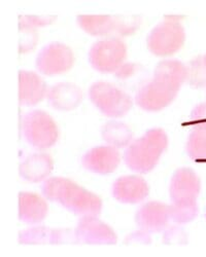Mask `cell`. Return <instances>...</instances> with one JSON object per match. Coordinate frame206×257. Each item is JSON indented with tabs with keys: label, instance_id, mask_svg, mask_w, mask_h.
<instances>
[{
	"label": "cell",
	"instance_id": "obj_26",
	"mask_svg": "<svg viewBox=\"0 0 206 257\" xmlns=\"http://www.w3.org/2000/svg\"><path fill=\"white\" fill-rule=\"evenodd\" d=\"M183 126L206 127V102L197 105L191 113L190 120L182 123Z\"/></svg>",
	"mask_w": 206,
	"mask_h": 257
},
{
	"label": "cell",
	"instance_id": "obj_6",
	"mask_svg": "<svg viewBox=\"0 0 206 257\" xmlns=\"http://www.w3.org/2000/svg\"><path fill=\"white\" fill-rule=\"evenodd\" d=\"M89 97L97 108L109 117H122L132 108L131 97L116 84L97 81L89 88Z\"/></svg>",
	"mask_w": 206,
	"mask_h": 257
},
{
	"label": "cell",
	"instance_id": "obj_18",
	"mask_svg": "<svg viewBox=\"0 0 206 257\" xmlns=\"http://www.w3.org/2000/svg\"><path fill=\"white\" fill-rule=\"evenodd\" d=\"M54 169L53 158L48 154H34L20 165L19 172L26 181L37 183L46 179Z\"/></svg>",
	"mask_w": 206,
	"mask_h": 257
},
{
	"label": "cell",
	"instance_id": "obj_7",
	"mask_svg": "<svg viewBox=\"0 0 206 257\" xmlns=\"http://www.w3.org/2000/svg\"><path fill=\"white\" fill-rule=\"evenodd\" d=\"M22 131L27 141L40 151L52 147L59 139L58 124L44 110L27 113L22 120Z\"/></svg>",
	"mask_w": 206,
	"mask_h": 257
},
{
	"label": "cell",
	"instance_id": "obj_30",
	"mask_svg": "<svg viewBox=\"0 0 206 257\" xmlns=\"http://www.w3.org/2000/svg\"><path fill=\"white\" fill-rule=\"evenodd\" d=\"M203 60H204V63H205V65H206V55L203 56Z\"/></svg>",
	"mask_w": 206,
	"mask_h": 257
},
{
	"label": "cell",
	"instance_id": "obj_8",
	"mask_svg": "<svg viewBox=\"0 0 206 257\" xmlns=\"http://www.w3.org/2000/svg\"><path fill=\"white\" fill-rule=\"evenodd\" d=\"M127 57V46L119 37L102 38L92 46L89 60L92 66L103 73L116 72Z\"/></svg>",
	"mask_w": 206,
	"mask_h": 257
},
{
	"label": "cell",
	"instance_id": "obj_23",
	"mask_svg": "<svg viewBox=\"0 0 206 257\" xmlns=\"http://www.w3.org/2000/svg\"><path fill=\"white\" fill-rule=\"evenodd\" d=\"M170 220L177 224L191 222L198 213L197 203H171L169 205Z\"/></svg>",
	"mask_w": 206,
	"mask_h": 257
},
{
	"label": "cell",
	"instance_id": "obj_5",
	"mask_svg": "<svg viewBox=\"0 0 206 257\" xmlns=\"http://www.w3.org/2000/svg\"><path fill=\"white\" fill-rule=\"evenodd\" d=\"M182 17L166 16L157 25L147 39L148 48L158 57H169L177 53L184 45L185 32L180 23Z\"/></svg>",
	"mask_w": 206,
	"mask_h": 257
},
{
	"label": "cell",
	"instance_id": "obj_11",
	"mask_svg": "<svg viewBox=\"0 0 206 257\" xmlns=\"http://www.w3.org/2000/svg\"><path fill=\"white\" fill-rule=\"evenodd\" d=\"M201 181L191 168L176 170L170 182L169 194L172 203H197Z\"/></svg>",
	"mask_w": 206,
	"mask_h": 257
},
{
	"label": "cell",
	"instance_id": "obj_27",
	"mask_svg": "<svg viewBox=\"0 0 206 257\" xmlns=\"http://www.w3.org/2000/svg\"><path fill=\"white\" fill-rule=\"evenodd\" d=\"M163 242L168 245H177V244H185L187 243V234L184 231L176 226H172L168 228L164 233Z\"/></svg>",
	"mask_w": 206,
	"mask_h": 257
},
{
	"label": "cell",
	"instance_id": "obj_17",
	"mask_svg": "<svg viewBox=\"0 0 206 257\" xmlns=\"http://www.w3.org/2000/svg\"><path fill=\"white\" fill-rule=\"evenodd\" d=\"M48 211V203L40 195L29 191L19 194V217L23 222L39 223L47 217Z\"/></svg>",
	"mask_w": 206,
	"mask_h": 257
},
{
	"label": "cell",
	"instance_id": "obj_22",
	"mask_svg": "<svg viewBox=\"0 0 206 257\" xmlns=\"http://www.w3.org/2000/svg\"><path fill=\"white\" fill-rule=\"evenodd\" d=\"M187 67V80L190 85L194 88L206 87V65L203 56H198L192 59Z\"/></svg>",
	"mask_w": 206,
	"mask_h": 257
},
{
	"label": "cell",
	"instance_id": "obj_28",
	"mask_svg": "<svg viewBox=\"0 0 206 257\" xmlns=\"http://www.w3.org/2000/svg\"><path fill=\"white\" fill-rule=\"evenodd\" d=\"M150 243H151V238L149 235V232L144 230H139L129 234L125 241L126 245H142V244H150Z\"/></svg>",
	"mask_w": 206,
	"mask_h": 257
},
{
	"label": "cell",
	"instance_id": "obj_25",
	"mask_svg": "<svg viewBox=\"0 0 206 257\" xmlns=\"http://www.w3.org/2000/svg\"><path fill=\"white\" fill-rule=\"evenodd\" d=\"M55 16H19V25H24L37 29L52 24L55 21Z\"/></svg>",
	"mask_w": 206,
	"mask_h": 257
},
{
	"label": "cell",
	"instance_id": "obj_15",
	"mask_svg": "<svg viewBox=\"0 0 206 257\" xmlns=\"http://www.w3.org/2000/svg\"><path fill=\"white\" fill-rule=\"evenodd\" d=\"M47 82L37 73L27 70L19 71V101L23 105H36L48 95Z\"/></svg>",
	"mask_w": 206,
	"mask_h": 257
},
{
	"label": "cell",
	"instance_id": "obj_19",
	"mask_svg": "<svg viewBox=\"0 0 206 257\" xmlns=\"http://www.w3.org/2000/svg\"><path fill=\"white\" fill-rule=\"evenodd\" d=\"M102 137L111 146L121 148L130 144L133 138V131L126 123L110 121L102 127Z\"/></svg>",
	"mask_w": 206,
	"mask_h": 257
},
{
	"label": "cell",
	"instance_id": "obj_24",
	"mask_svg": "<svg viewBox=\"0 0 206 257\" xmlns=\"http://www.w3.org/2000/svg\"><path fill=\"white\" fill-rule=\"evenodd\" d=\"M19 53L26 54L35 49L38 41V33L35 28L19 25Z\"/></svg>",
	"mask_w": 206,
	"mask_h": 257
},
{
	"label": "cell",
	"instance_id": "obj_14",
	"mask_svg": "<svg viewBox=\"0 0 206 257\" xmlns=\"http://www.w3.org/2000/svg\"><path fill=\"white\" fill-rule=\"evenodd\" d=\"M113 194L116 200L125 204H137L150 194V186L139 175L120 177L114 184Z\"/></svg>",
	"mask_w": 206,
	"mask_h": 257
},
{
	"label": "cell",
	"instance_id": "obj_13",
	"mask_svg": "<svg viewBox=\"0 0 206 257\" xmlns=\"http://www.w3.org/2000/svg\"><path fill=\"white\" fill-rule=\"evenodd\" d=\"M120 163V152L117 147L111 145L94 147L82 159V164L88 170L101 175H108L115 172Z\"/></svg>",
	"mask_w": 206,
	"mask_h": 257
},
{
	"label": "cell",
	"instance_id": "obj_9",
	"mask_svg": "<svg viewBox=\"0 0 206 257\" xmlns=\"http://www.w3.org/2000/svg\"><path fill=\"white\" fill-rule=\"evenodd\" d=\"M75 62L73 51L61 42H53L41 50L36 59V67L45 75L54 76L69 71Z\"/></svg>",
	"mask_w": 206,
	"mask_h": 257
},
{
	"label": "cell",
	"instance_id": "obj_20",
	"mask_svg": "<svg viewBox=\"0 0 206 257\" xmlns=\"http://www.w3.org/2000/svg\"><path fill=\"white\" fill-rule=\"evenodd\" d=\"M64 240V232L60 229L35 227L21 231L20 242L22 244L60 243Z\"/></svg>",
	"mask_w": 206,
	"mask_h": 257
},
{
	"label": "cell",
	"instance_id": "obj_3",
	"mask_svg": "<svg viewBox=\"0 0 206 257\" xmlns=\"http://www.w3.org/2000/svg\"><path fill=\"white\" fill-rule=\"evenodd\" d=\"M167 145L166 132L160 127L151 128L143 136L129 144L125 154L126 165L137 173H149L158 164Z\"/></svg>",
	"mask_w": 206,
	"mask_h": 257
},
{
	"label": "cell",
	"instance_id": "obj_16",
	"mask_svg": "<svg viewBox=\"0 0 206 257\" xmlns=\"http://www.w3.org/2000/svg\"><path fill=\"white\" fill-rule=\"evenodd\" d=\"M84 98L79 87L71 82H60L48 91L47 99L55 109L69 111L75 109Z\"/></svg>",
	"mask_w": 206,
	"mask_h": 257
},
{
	"label": "cell",
	"instance_id": "obj_4",
	"mask_svg": "<svg viewBox=\"0 0 206 257\" xmlns=\"http://www.w3.org/2000/svg\"><path fill=\"white\" fill-rule=\"evenodd\" d=\"M76 21L88 34L105 38L132 35L140 26L139 18L134 16L79 15Z\"/></svg>",
	"mask_w": 206,
	"mask_h": 257
},
{
	"label": "cell",
	"instance_id": "obj_12",
	"mask_svg": "<svg viewBox=\"0 0 206 257\" xmlns=\"http://www.w3.org/2000/svg\"><path fill=\"white\" fill-rule=\"evenodd\" d=\"M135 221L141 230L161 232L167 228L170 221L169 205L156 201L144 204L137 211Z\"/></svg>",
	"mask_w": 206,
	"mask_h": 257
},
{
	"label": "cell",
	"instance_id": "obj_2",
	"mask_svg": "<svg viewBox=\"0 0 206 257\" xmlns=\"http://www.w3.org/2000/svg\"><path fill=\"white\" fill-rule=\"evenodd\" d=\"M45 197L60 203L79 216H98L102 209L101 198L94 192L65 177H51L43 186Z\"/></svg>",
	"mask_w": 206,
	"mask_h": 257
},
{
	"label": "cell",
	"instance_id": "obj_29",
	"mask_svg": "<svg viewBox=\"0 0 206 257\" xmlns=\"http://www.w3.org/2000/svg\"><path fill=\"white\" fill-rule=\"evenodd\" d=\"M138 69V65L135 63H124L115 72V75L119 78L126 79L135 74Z\"/></svg>",
	"mask_w": 206,
	"mask_h": 257
},
{
	"label": "cell",
	"instance_id": "obj_1",
	"mask_svg": "<svg viewBox=\"0 0 206 257\" xmlns=\"http://www.w3.org/2000/svg\"><path fill=\"white\" fill-rule=\"evenodd\" d=\"M187 80V67L177 60L158 63L153 79L139 89L136 103L147 111H160L176 98L181 85Z\"/></svg>",
	"mask_w": 206,
	"mask_h": 257
},
{
	"label": "cell",
	"instance_id": "obj_21",
	"mask_svg": "<svg viewBox=\"0 0 206 257\" xmlns=\"http://www.w3.org/2000/svg\"><path fill=\"white\" fill-rule=\"evenodd\" d=\"M187 153L196 162L206 160V127H193L187 141Z\"/></svg>",
	"mask_w": 206,
	"mask_h": 257
},
{
	"label": "cell",
	"instance_id": "obj_10",
	"mask_svg": "<svg viewBox=\"0 0 206 257\" xmlns=\"http://www.w3.org/2000/svg\"><path fill=\"white\" fill-rule=\"evenodd\" d=\"M75 239L84 244L113 245L118 241L116 231L97 216H82L75 229Z\"/></svg>",
	"mask_w": 206,
	"mask_h": 257
}]
</instances>
